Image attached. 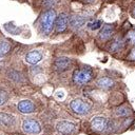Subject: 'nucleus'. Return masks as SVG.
Segmentation results:
<instances>
[{"instance_id": "obj_1", "label": "nucleus", "mask_w": 135, "mask_h": 135, "mask_svg": "<svg viewBox=\"0 0 135 135\" xmlns=\"http://www.w3.org/2000/svg\"><path fill=\"white\" fill-rule=\"evenodd\" d=\"M56 19H57V16H56V13L54 9L50 8L47 11H45L42 16H41V20H40V28H41V32L45 35H49L52 30H53V26L56 22Z\"/></svg>"}, {"instance_id": "obj_2", "label": "nucleus", "mask_w": 135, "mask_h": 135, "mask_svg": "<svg viewBox=\"0 0 135 135\" xmlns=\"http://www.w3.org/2000/svg\"><path fill=\"white\" fill-rule=\"evenodd\" d=\"M93 73L90 68L75 70L73 73V81L76 84H85L92 79Z\"/></svg>"}, {"instance_id": "obj_3", "label": "nucleus", "mask_w": 135, "mask_h": 135, "mask_svg": "<svg viewBox=\"0 0 135 135\" xmlns=\"http://www.w3.org/2000/svg\"><path fill=\"white\" fill-rule=\"evenodd\" d=\"M70 108L73 112L79 115H85L90 111V104H88L81 99H74L73 101H71Z\"/></svg>"}, {"instance_id": "obj_4", "label": "nucleus", "mask_w": 135, "mask_h": 135, "mask_svg": "<svg viewBox=\"0 0 135 135\" xmlns=\"http://www.w3.org/2000/svg\"><path fill=\"white\" fill-rule=\"evenodd\" d=\"M22 129L28 134H39L41 132L40 124L34 119H26L22 123Z\"/></svg>"}, {"instance_id": "obj_5", "label": "nucleus", "mask_w": 135, "mask_h": 135, "mask_svg": "<svg viewBox=\"0 0 135 135\" xmlns=\"http://www.w3.org/2000/svg\"><path fill=\"white\" fill-rule=\"evenodd\" d=\"M57 130L62 135H72L75 132L76 127H75V124L73 122L62 120V121H59L57 123Z\"/></svg>"}, {"instance_id": "obj_6", "label": "nucleus", "mask_w": 135, "mask_h": 135, "mask_svg": "<svg viewBox=\"0 0 135 135\" xmlns=\"http://www.w3.org/2000/svg\"><path fill=\"white\" fill-rule=\"evenodd\" d=\"M69 16L65 14V13H61L57 19H56V22H55V28H56V32L57 33H62L66 30L68 27V23H69Z\"/></svg>"}, {"instance_id": "obj_7", "label": "nucleus", "mask_w": 135, "mask_h": 135, "mask_svg": "<svg viewBox=\"0 0 135 135\" xmlns=\"http://www.w3.org/2000/svg\"><path fill=\"white\" fill-rule=\"evenodd\" d=\"M91 127L93 128V130H95L97 132L104 131L108 127V119L104 117H101V116L94 117L91 121Z\"/></svg>"}, {"instance_id": "obj_8", "label": "nucleus", "mask_w": 135, "mask_h": 135, "mask_svg": "<svg viewBox=\"0 0 135 135\" xmlns=\"http://www.w3.org/2000/svg\"><path fill=\"white\" fill-rule=\"evenodd\" d=\"M54 70L57 72L66 71L71 65V60L68 57H58L54 61Z\"/></svg>"}, {"instance_id": "obj_9", "label": "nucleus", "mask_w": 135, "mask_h": 135, "mask_svg": "<svg viewBox=\"0 0 135 135\" xmlns=\"http://www.w3.org/2000/svg\"><path fill=\"white\" fill-rule=\"evenodd\" d=\"M17 108H18L19 112L23 113V114H30V113H33L35 111V105L30 100H21L18 103Z\"/></svg>"}, {"instance_id": "obj_10", "label": "nucleus", "mask_w": 135, "mask_h": 135, "mask_svg": "<svg viewBox=\"0 0 135 135\" xmlns=\"http://www.w3.org/2000/svg\"><path fill=\"white\" fill-rule=\"evenodd\" d=\"M42 59V54L39 51H31L25 56V61L30 64H37Z\"/></svg>"}, {"instance_id": "obj_11", "label": "nucleus", "mask_w": 135, "mask_h": 135, "mask_svg": "<svg viewBox=\"0 0 135 135\" xmlns=\"http://www.w3.org/2000/svg\"><path fill=\"white\" fill-rule=\"evenodd\" d=\"M114 34V26L111 24H105L99 32V38L101 40H108Z\"/></svg>"}, {"instance_id": "obj_12", "label": "nucleus", "mask_w": 135, "mask_h": 135, "mask_svg": "<svg viewBox=\"0 0 135 135\" xmlns=\"http://www.w3.org/2000/svg\"><path fill=\"white\" fill-rule=\"evenodd\" d=\"M84 22H85V19L82 16H73L69 20V23H70L71 27L74 28V30L80 28L84 24Z\"/></svg>"}, {"instance_id": "obj_13", "label": "nucleus", "mask_w": 135, "mask_h": 135, "mask_svg": "<svg viewBox=\"0 0 135 135\" xmlns=\"http://www.w3.org/2000/svg\"><path fill=\"white\" fill-rule=\"evenodd\" d=\"M97 85L101 89H109L114 85V81L109 77H101L97 80Z\"/></svg>"}, {"instance_id": "obj_14", "label": "nucleus", "mask_w": 135, "mask_h": 135, "mask_svg": "<svg viewBox=\"0 0 135 135\" xmlns=\"http://www.w3.org/2000/svg\"><path fill=\"white\" fill-rule=\"evenodd\" d=\"M15 122V119L13 116L5 114V113H0V123L5 126V127H12Z\"/></svg>"}, {"instance_id": "obj_15", "label": "nucleus", "mask_w": 135, "mask_h": 135, "mask_svg": "<svg viewBox=\"0 0 135 135\" xmlns=\"http://www.w3.org/2000/svg\"><path fill=\"white\" fill-rule=\"evenodd\" d=\"M122 47H123V41H122L121 39L117 38V39H116V40H114V41H113V43L111 44L110 50H111L112 52H117V51L121 50Z\"/></svg>"}, {"instance_id": "obj_16", "label": "nucleus", "mask_w": 135, "mask_h": 135, "mask_svg": "<svg viewBox=\"0 0 135 135\" xmlns=\"http://www.w3.org/2000/svg\"><path fill=\"white\" fill-rule=\"evenodd\" d=\"M11 50V45L6 41H0V57L5 55Z\"/></svg>"}, {"instance_id": "obj_17", "label": "nucleus", "mask_w": 135, "mask_h": 135, "mask_svg": "<svg viewBox=\"0 0 135 135\" xmlns=\"http://www.w3.org/2000/svg\"><path fill=\"white\" fill-rule=\"evenodd\" d=\"M101 25H102V22L100 20H95V21H92V22H89L88 23V27L90 30H93V31L99 28Z\"/></svg>"}, {"instance_id": "obj_18", "label": "nucleus", "mask_w": 135, "mask_h": 135, "mask_svg": "<svg viewBox=\"0 0 135 135\" xmlns=\"http://www.w3.org/2000/svg\"><path fill=\"white\" fill-rule=\"evenodd\" d=\"M130 110L126 107H121V108H118L116 110V114L119 115V116H128V114H130Z\"/></svg>"}, {"instance_id": "obj_19", "label": "nucleus", "mask_w": 135, "mask_h": 135, "mask_svg": "<svg viewBox=\"0 0 135 135\" xmlns=\"http://www.w3.org/2000/svg\"><path fill=\"white\" fill-rule=\"evenodd\" d=\"M7 99H8L7 93L5 91H3V90H0V105L4 104L7 101Z\"/></svg>"}, {"instance_id": "obj_20", "label": "nucleus", "mask_w": 135, "mask_h": 135, "mask_svg": "<svg viewBox=\"0 0 135 135\" xmlns=\"http://www.w3.org/2000/svg\"><path fill=\"white\" fill-rule=\"evenodd\" d=\"M128 39H129V41H131L132 43H135V30L130 31V32L128 33Z\"/></svg>"}, {"instance_id": "obj_21", "label": "nucleus", "mask_w": 135, "mask_h": 135, "mask_svg": "<svg viewBox=\"0 0 135 135\" xmlns=\"http://www.w3.org/2000/svg\"><path fill=\"white\" fill-rule=\"evenodd\" d=\"M54 2H55V0H43V5L47 6V7H51L54 4Z\"/></svg>"}, {"instance_id": "obj_22", "label": "nucleus", "mask_w": 135, "mask_h": 135, "mask_svg": "<svg viewBox=\"0 0 135 135\" xmlns=\"http://www.w3.org/2000/svg\"><path fill=\"white\" fill-rule=\"evenodd\" d=\"M129 59L130 60H135V47L132 49V51H131V53L129 55Z\"/></svg>"}, {"instance_id": "obj_23", "label": "nucleus", "mask_w": 135, "mask_h": 135, "mask_svg": "<svg viewBox=\"0 0 135 135\" xmlns=\"http://www.w3.org/2000/svg\"><path fill=\"white\" fill-rule=\"evenodd\" d=\"M84 1H85V2H93L94 0H84Z\"/></svg>"}]
</instances>
